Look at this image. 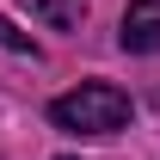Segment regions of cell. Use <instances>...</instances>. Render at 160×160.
<instances>
[{"label": "cell", "instance_id": "5", "mask_svg": "<svg viewBox=\"0 0 160 160\" xmlns=\"http://www.w3.org/2000/svg\"><path fill=\"white\" fill-rule=\"evenodd\" d=\"M62 160H68V154H62Z\"/></svg>", "mask_w": 160, "mask_h": 160}, {"label": "cell", "instance_id": "3", "mask_svg": "<svg viewBox=\"0 0 160 160\" xmlns=\"http://www.w3.org/2000/svg\"><path fill=\"white\" fill-rule=\"evenodd\" d=\"M31 12H37L49 31H80V25H86V0H31Z\"/></svg>", "mask_w": 160, "mask_h": 160}, {"label": "cell", "instance_id": "4", "mask_svg": "<svg viewBox=\"0 0 160 160\" xmlns=\"http://www.w3.org/2000/svg\"><path fill=\"white\" fill-rule=\"evenodd\" d=\"M0 49H12V56H37V43L25 37V31H19L12 19H0Z\"/></svg>", "mask_w": 160, "mask_h": 160}, {"label": "cell", "instance_id": "2", "mask_svg": "<svg viewBox=\"0 0 160 160\" xmlns=\"http://www.w3.org/2000/svg\"><path fill=\"white\" fill-rule=\"evenodd\" d=\"M117 43L129 56H160V0H129V6H123Z\"/></svg>", "mask_w": 160, "mask_h": 160}, {"label": "cell", "instance_id": "1", "mask_svg": "<svg viewBox=\"0 0 160 160\" xmlns=\"http://www.w3.org/2000/svg\"><path fill=\"white\" fill-rule=\"evenodd\" d=\"M129 111H136L129 92L111 86V80H86V86H74V92L49 99V123L68 129V136H117L123 123H129Z\"/></svg>", "mask_w": 160, "mask_h": 160}]
</instances>
